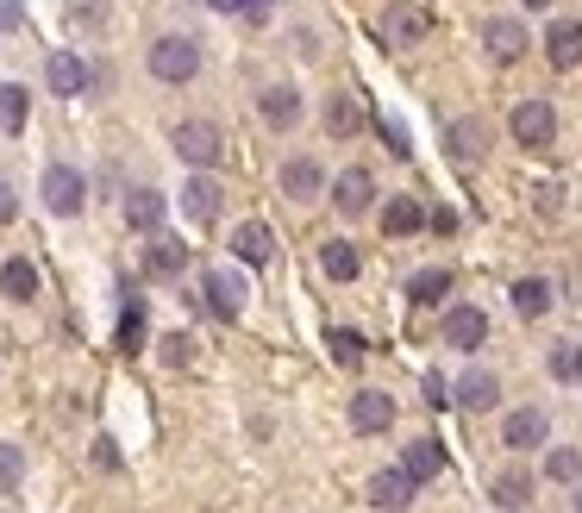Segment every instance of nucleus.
I'll use <instances>...</instances> for the list:
<instances>
[{
  "label": "nucleus",
  "instance_id": "nucleus-1",
  "mask_svg": "<svg viewBox=\"0 0 582 513\" xmlns=\"http://www.w3.org/2000/svg\"><path fill=\"white\" fill-rule=\"evenodd\" d=\"M151 76L170 82V88L195 82V76H201V45H195V38H182V32L157 38V45H151Z\"/></svg>",
  "mask_w": 582,
  "mask_h": 513
},
{
  "label": "nucleus",
  "instance_id": "nucleus-2",
  "mask_svg": "<svg viewBox=\"0 0 582 513\" xmlns=\"http://www.w3.org/2000/svg\"><path fill=\"white\" fill-rule=\"evenodd\" d=\"M382 45H426V32H432V7L426 0H388L382 7Z\"/></svg>",
  "mask_w": 582,
  "mask_h": 513
},
{
  "label": "nucleus",
  "instance_id": "nucleus-3",
  "mask_svg": "<svg viewBox=\"0 0 582 513\" xmlns=\"http://www.w3.org/2000/svg\"><path fill=\"white\" fill-rule=\"evenodd\" d=\"M507 132H513V145H527V151H552L557 145L552 101H520L513 113H507Z\"/></svg>",
  "mask_w": 582,
  "mask_h": 513
},
{
  "label": "nucleus",
  "instance_id": "nucleus-4",
  "mask_svg": "<svg viewBox=\"0 0 582 513\" xmlns=\"http://www.w3.org/2000/svg\"><path fill=\"white\" fill-rule=\"evenodd\" d=\"M170 145H176V157H182V163H195V170H213V163L226 157V138H220L213 120H182Z\"/></svg>",
  "mask_w": 582,
  "mask_h": 513
},
{
  "label": "nucleus",
  "instance_id": "nucleus-5",
  "mask_svg": "<svg viewBox=\"0 0 582 513\" xmlns=\"http://www.w3.org/2000/svg\"><path fill=\"white\" fill-rule=\"evenodd\" d=\"M45 207H51L57 220H76L82 207H88V182H82V170L51 163V170H45Z\"/></svg>",
  "mask_w": 582,
  "mask_h": 513
},
{
  "label": "nucleus",
  "instance_id": "nucleus-6",
  "mask_svg": "<svg viewBox=\"0 0 582 513\" xmlns=\"http://www.w3.org/2000/svg\"><path fill=\"white\" fill-rule=\"evenodd\" d=\"M201 295H207V308L220 313V320H238V313H245V295H251V288H245V276H238V270L213 263V270L201 276Z\"/></svg>",
  "mask_w": 582,
  "mask_h": 513
},
{
  "label": "nucleus",
  "instance_id": "nucleus-7",
  "mask_svg": "<svg viewBox=\"0 0 582 513\" xmlns=\"http://www.w3.org/2000/svg\"><path fill=\"white\" fill-rule=\"evenodd\" d=\"M220 207H226V188L207 176V170L182 182V213H188L195 226H213V220H220Z\"/></svg>",
  "mask_w": 582,
  "mask_h": 513
},
{
  "label": "nucleus",
  "instance_id": "nucleus-8",
  "mask_svg": "<svg viewBox=\"0 0 582 513\" xmlns=\"http://www.w3.org/2000/svg\"><path fill=\"white\" fill-rule=\"evenodd\" d=\"M532 45V32L520 20H482V51L495 57V63H520Z\"/></svg>",
  "mask_w": 582,
  "mask_h": 513
},
{
  "label": "nucleus",
  "instance_id": "nucleus-9",
  "mask_svg": "<svg viewBox=\"0 0 582 513\" xmlns=\"http://www.w3.org/2000/svg\"><path fill=\"white\" fill-rule=\"evenodd\" d=\"M182 270H188V245H182V238H170V232H151V245H145V276L176 283Z\"/></svg>",
  "mask_w": 582,
  "mask_h": 513
},
{
  "label": "nucleus",
  "instance_id": "nucleus-10",
  "mask_svg": "<svg viewBox=\"0 0 582 513\" xmlns=\"http://www.w3.org/2000/svg\"><path fill=\"white\" fill-rule=\"evenodd\" d=\"M552 438V420H545V408H513L501 426V445L507 451H532V445H545Z\"/></svg>",
  "mask_w": 582,
  "mask_h": 513
},
{
  "label": "nucleus",
  "instance_id": "nucleus-11",
  "mask_svg": "<svg viewBox=\"0 0 582 513\" xmlns=\"http://www.w3.org/2000/svg\"><path fill=\"white\" fill-rule=\"evenodd\" d=\"M45 82H51V95H63V101H70V95H88L95 70H88L76 51H57L51 63H45Z\"/></svg>",
  "mask_w": 582,
  "mask_h": 513
},
{
  "label": "nucleus",
  "instance_id": "nucleus-12",
  "mask_svg": "<svg viewBox=\"0 0 582 513\" xmlns=\"http://www.w3.org/2000/svg\"><path fill=\"white\" fill-rule=\"evenodd\" d=\"M370 501H376L382 513H407L413 508V476H407L401 463H395V470H376V476H370Z\"/></svg>",
  "mask_w": 582,
  "mask_h": 513
},
{
  "label": "nucleus",
  "instance_id": "nucleus-13",
  "mask_svg": "<svg viewBox=\"0 0 582 513\" xmlns=\"http://www.w3.org/2000/svg\"><path fill=\"white\" fill-rule=\"evenodd\" d=\"M438 333H445V345H451V351H476L482 338H488V313H482V308H451Z\"/></svg>",
  "mask_w": 582,
  "mask_h": 513
},
{
  "label": "nucleus",
  "instance_id": "nucleus-14",
  "mask_svg": "<svg viewBox=\"0 0 582 513\" xmlns=\"http://www.w3.org/2000/svg\"><path fill=\"white\" fill-rule=\"evenodd\" d=\"M370 195H376L370 170H345V176L332 182V207H338L345 220H363V213H370Z\"/></svg>",
  "mask_w": 582,
  "mask_h": 513
},
{
  "label": "nucleus",
  "instance_id": "nucleus-15",
  "mask_svg": "<svg viewBox=\"0 0 582 513\" xmlns=\"http://www.w3.org/2000/svg\"><path fill=\"white\" fill-rule=\"evenodd\" d=\"M351 426L357 433H388L395 426V401L382 388H357L351 395Z\"/></svg>",
  "mask_w": 582,
  "mask_h": 513
},
{
  "label": "nucleus",
  "instance_id": "nucleus-16",
  "mask_svg": "<svg viewBox=\"0 0 582 513\" xmlns=\"http://www.w3.org/2000/svg\"><path fill=\"white\" fill-rule=\"evenodd\" d=\"M451 401H457L463 413H488L495 401H501V376H495V370H470V376L457 383Z\"/></svg>",
  "mask_w": 582,
  "mask_h": 513
},
{
  "label": "nucleus",
  "instance_id": "nucleus-17",
  "mask_svg": "<svg viewBox=\"0 0 582 513\" xmlns=\"http://www.w3.org/2000/svg\"><path fill=\"white\" fill-rule=\"evenodd\" d=\"M320 188H326V170H320L313 157H288V163H282V195H288V201H313Z\"/></svg>",
  "mask_w": 582,
  "mask_h": 513
},
{
  "label": "nucleus",
  "instance_id": "nucleus-18",
  "mask_svg": "<svg viewBox=\"0 0 582 513\" xmlns=\"http://www.w3.org/2000/svg\"><path fill=\"white\" fill-rule=\"evenodd\" d=\"M545 57H552V70H577L582 63V20H557L545 32Z\"/></svg>",
  "mask_w": 582,
  "mask_h": 513
},
{
  "label": "nucleus",
  "instance_id": "nucleus-19",
  "mask_svg": "<svg viewBox=\"0 0 582 513\" xmlns=\"http://www.w3.org/2000/svg\"><path fill=\"white\" fill-rule=\"evenodd\" d=\"M232 256L238 263H270L276 256V232L263 226V220H245V226L232 232Z\"/></svg>",
  "mask_w": 582,
  "mask_h": 513
},
{
  "label": "nucleus",
  "instance_id": "nucleus-20",
  "mask_svg": "<svg viewBox=\"0 0 582 513\" xmlns=\"http://www.w3.org/2000/svg\"><path fill=\"white\" fill-rule=\"evenodd\" d=\"M163 207H170V201H163L157 188H132V195H126V226L151 238V232H163Z\"/></svg>",
  "mask_w": 582,
  "mask_h": 513
},
{
  "label": "nucleus",
  "instance_id": "nucleus-21",
  "mask_svg": "<svg viewBox=\"0 0 582 513\" xmlns=\"http://www.w3.org/2000/svg\"><path fill=\"white\" fill-rule=\"evenodd\" d=\"M401 470L413 476V488H420V483H438V476H445V451H438L432 438H413V445L401 451Z\"/></svg>",
  "mask_w": 582,
  "mask_h": 513
},
{
  "label": "nucleus",
  "instance_id": "nucleus-22",
  "mask_svg": "<svg viewBox=\"0 0 582 513\" xmlns=\"http://www.w3.org/2000/svg\"><path fill=\"white\" fill-rule=\"evenodd\" d=\"M320 270H326L332 283H357L363 256H357V245H351V238H326V245H320Z\"/></svg>",
  "mask_w": 582,
  "mask_h": 513
},
{
  "label": "nucleus",
  "instance_id": "nucleus-23",
  "mask_svg": "<svg viewBox=\"0 0 582 513\" xmlns=\"http://www.w3.org/2000/svg\"><path fill=\"white\" fill-rule=\"evenodd\" d=\"M488 501H495L501 513H520L532 501V476H527V470H501V476L488 483Z\"/></svg>",
  "mask_w": 582,
  "mask_h": 513
},
{
  "label": "nucleus",
  "instance_id": "nucleus-24",
  "mask_svg": "<svg viewBox=\"0 0 582 513\" xmlns=\"http://www.w3.org/2000/svg\"><path fill=\"white\" fill-rule=\"evenodd\" d=\"M257 107H263V126H276V132H288L295 120H301V95H295L288 82H282V88H263Z\"/></svg>",
  "mask_w": 582,
  "mask_h": 513
},
{
  "label": "nucleus",
  "instance_id": "nucleus-25",
  "mask_svg": "<svg viewBox=\"0 0 582 513\" xmlns=\"http://www.w3.org/2000/svg\"><path fill=\"white\" fill-rule=\"evenodd\" d=\"M426 226V207L413 201V195H395V201L382 207V232L388 238H407V232H420Z\"/></svg>",
  "mask_w": 582,
  "mask_h": 513
},
{
  "label": "nucleus",
  "instance_id": "nucleus-26",
  "mask_svg": "<svg viewBox=\"0 0 582 513\" xmlns=\"http://www.w3.org/2000/svg\"><path fill=\"white\" fill-rule=\"evenodd\" d=\"M0 295H7V301H32V295H38L32 256H7V263H0Z\"/></svg>",
  "mask_w": 582,
  "mask_h": 513
},
{
  "label": "nucleus",
  "instance_id": "nucleus-27",
  "mask_svg": "<svg viewBox=\"0 0 582 513\" xmlns=\"http://www.w3.org/2000/svg\"><path fill=\"white\" fill-rule=\"evenodd\" d=\"M513 313H520V320H545V313H552V283H545V276L513 283Z\"/></svg>",
  "mask_w": 582,
  "mask_h": 513
},
{
  "label": "nucleus",
  "instance_id": "nucleus-28",
  "mask_svg": "<svg viewBox=\"0 0 582 513\" xmlns=\"http://www.w3.org/2000/svg\"><path fill=\"white\" fill-rule=\"evenodd\" d=\"M445 145H451L457 163H470V157L488 151V126H482V120H457V126L445 132Z\"/></svg>",
  "mask_w": 582,
  "mask_h": 513
},
{
  "label": "nucleus",
  "instance_id": "nucleus-29",
  "mask_svg": "<svg viewBox=\"0 0 582 513\" xmlns=\"http://www.w3.org/2000/svg\"><path fill=\"white\" fill-rule=\"evenodd\" d=\"M326 132L332 138H357V132H363V107H357V95H332L326 101Z\"/></svg>",
  "mask_w": 582,
  "mask_h": 513
},
{
  "label": "nucleus",
  "instance_id": "nucleus-30",
  "mask_svg": "<svg viewBox=\"0 0 582 513\" xmlns=\"http://www.w3.org/2000/svg\"><path fill=\"white\" fill-rule=\"evenodd\" d=\"M545 370H552L557 383H582V338H564V345H552Z\"/></svg>",
  "mask_w": 582,
  "mask_h": 513
},
{
  "label": "nucleus",
  "instance_id": "nucleus-31",
  "mask_svg": "<svg viewBox=\"0 0 582 513\" xmlns=\"http://www.w3.org/2000/svg\"><path fill=\"white\" fill-rule=\"evenodd\" d=\"M445 288H451V270H420V276L407 283V295H413L420 308H432V301H445Z\"/></svg>",
  "mask_w": 582,
  "mask_h": 513
},
{
  "label": "nucleus",
  "instance_id": "nucleus-32",
  "mask_svg": "<svg viewBox=\"0 0 582 513\" xmlns=\"http://www.w3.org/2000/svg\"><path fill=\"white\" fill-rule=\"evenodd\" d=\"M120 351H145V301L132 295L126 313H120Z\"/></svg>",
  "mask_w": 582,
  "mask_h": 513
},
{
  "label": "nucleus",
  "instance_id": "nucleus-33",
  "mask_svg": "<svg viewBox=\"0 0 582 513\" xmlns=\"http://www.w3.org/2000/svg\"><path fill=\"white\" fill-rule=\"evenodd\" d=\"M326 345H332V358L345 363V370H357V363H363V333H351V326H332Z\"/></svg>",
  "mask_w": 582,
  "mask_h": 513
},
{
  "label": "nucleus",
  "instance_id": "nucleus-34",
  "mask_svg": "<svg viewBox=\"0 0 582 513\" xmlns=\"http://www.w3.org/2000/svg\"><path fill=\"white\" fill-rule=\"evenodd\" d=\"M0 126L26 132V88H20V82H7V88H0Z\"/></svg>",
  "mask_w": 582,
  "mask_h": 513
},
{
  "label": "nucleus",
  "instance_id": "nucleus-35",
  "mask_svg": "<svg viewBox=\"0 0 582 513\" xmlns=\"http://www.w3.org/2000/svg\"><path fill=\"white\" fill-rule=\"evenodd\" d=\"M545 476H552V483H582V451L557 445L552 458H545Z\"/></svg>",
  "mask_w": 582,
  "mask_h": 513
},
{
  "label": "nucleus",
  "instance_id": "nucleus-36",
  "mask_svg": "<svg viewBox=\"0 0 582 513\" xmlns=\"http://www.w3.org/2000/svg\"><path fill=\"white\" fill-rule=\"evenodd\" d=\"M20 476H26V451L20 445H0V488H20Z\"/></svg>",
  "mask_w": 582,
  "mask_h": 513
},
{
  "label": "nucleus",
  "instance_id": "nucleus-37",
  "mask_svg": "<svg viewBox=\"0 0 582 513\" xmlns=\"http://www.w3.org/2000/svg\"><path fill=\"white\" fill-rule=\"evenodd\" d=\"M70 20L95 32V26H107V7H101V0H76V7H70Z\"/></svg>",
  "mask_w": 582,
  "mask_h": 513
},
{
  "label": "nucleus",
  "instance_id": "nucleus-38",
  "mask_svg": "<svg viewBox=\"0 0 582 513\" xmlns=\"http://www.w3.org/2000/svg\"><path fill=\"white\" fill-rule=\"evenodd\" d=\"M188 358H195V338H188V333L163 338V363H188Z\"/></svg>",
  "mask_w": 582,
  "mask_h": 513
},
{
  "label": "nucleus",
  "instance_id": "nucleus-39",
  "mask_svg": "<svg viewBox=\"0 0 582 513\" xmlns=\"http://www.w3.org/2000/svg\"><path fill=\"white\" fill-rule=\"evenodd\" d=\"M20 220V195H13V182L0 176V226H13Z\"/></svg>",
  "mask_w": 582,
  "mask_h": 513
},
{
  "label": "nucleus",
  "instance_id": "nucleus-40",
  "mask_svg": "<svg viewBox=\"0 0 582 513\" xmlns=\"http://www.w3.org/2000/svg\"><path fill=\"white\" fill-rule=\"evenodd\" d=\"M382 132H388V151H395V157H413V145H407V126H401V120H382Z\"/></svg>",
  "mask_w": 582,
  "mask_h": 513
},
{
  "label": "nucleus",
  "instance_id": "nucleus-41",
  "mask_svg": "<svg viewBox=\"0 0 582 513\" xmlns=\"http://www.w3.org/2000/svg\"><path fill=\"white\" fill-rule=\"evenodd\" d=\"M20 20H26V7L20 0H0V32H20Z\"/></svg>",
  "mask_w": 582,
  "mask_h": 513
},
{
  "label": "nucleus",
  "instance_id": "nucleus-42",
  "mask_svg": "<svg viewBox=\"0 0 582 513\" xmlns=\"http://www.w3.org/2000/svg\"><path fill=\"white\" fill-rule=\"evenodd\" d=\"M451 401V388H445V376H426V408H445Z\"/></svg>",
  "mask_w": 582,
  "mask_h": 513
},
{
  "label": "nucleus",
  "instance_id": "nucleus-43",
  "mask_svg": "<svg viewBox=\"0 0 582 513\" xmlns=\"http://www.w3.org/2000/svg\"><path fill=\"white\" fill-rule=\"evenodd\" d=\"M95 463H101V470H120V451H113V438H101V445H95Z\"/></svg>",
  "mask_w": 582,
  "mask_h": 513
},
{
  "label": "nucleus",
  "instance_id": "nucleus-44",
  "mask_svg": "<svg viewBox=\"0 0 582 513\" xmlns=\"http://www.w3.org/2000/svg\"><path fill=\"white\" fill-rule=\"evenodd\" d=\"M238 13H263V0H238Z\"/></svg>",
  "mask_w": 582,
  "mask_h": 513
},
{
  "label": "nucleus",
  "instance_id": "nucleus-45",
  "mask_svg": "<svg viewBox=\"0 0 582 513\" xmlns=\"http://www.w3.org/2000/svg\"><path fill=\"white\" fill-rule=\"evenodd\" d=\"M570 488H577V513H582V483H570Z\"/></svg>",
  "mask_w": 582,
  "mask_h": 513
},
{
  "label": "nucleus",
  "instance_id": "nucleus-46",
  "mask_svg": "<svg viewBox=\"0 0 582 513\" xmlns=\"http://www.w3.org/2000/svg\"><path fill=\"white\" fill-rule=\"evenodd\" d=\"M527 7H552V0H527Z\"/></svg>",
  "mask_w": 582,
  "mask_h": 513
}]
</instances>
